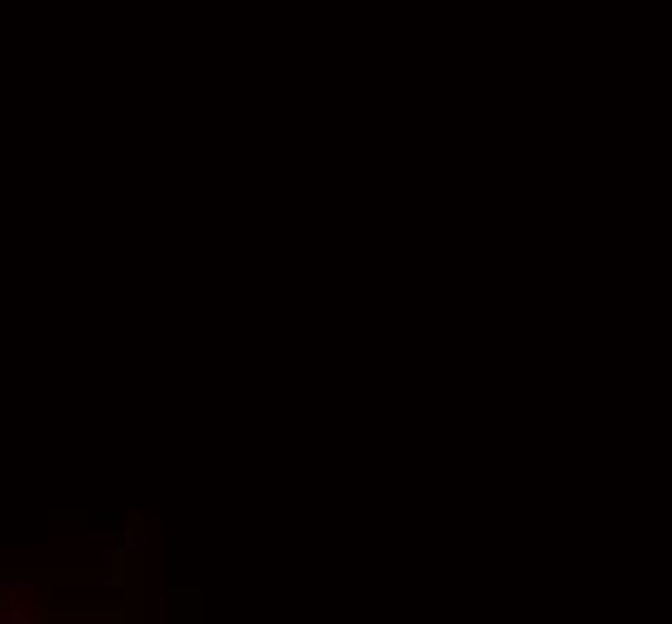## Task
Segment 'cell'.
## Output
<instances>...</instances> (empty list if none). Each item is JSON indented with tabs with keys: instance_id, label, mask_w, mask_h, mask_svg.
Returning <instances> with one entry per match:
<instances>
[{
	"instance_id": "cell-2",
	"label": "cell",
	"mask_w": 672,
	"mask_h": 624,
	"mask_svg": "<svg viewBox=\"0 0 672 624\" xmlns=\"http://www.w3.org/2000/svg\"><path fill=\"white\" fill-rule=\"evenodd\" d=\"M101 567H106V571H101V577H106V586H121V581H125V548H111L106 558H101Z\"/></svg>"
},
{
	"instance_id": "cell-1",
	"label": "cell",
	"mask_w": 672,
	"mask_h": 624,
	"mask_svg": "<svg viewBox=\"0 0 672 624\" xmlns=\"http://www.w3.org/2000/svg\"><path fill=\"white\" fill-rule=\"evenodd\" d=\"M39 619H44V610L34 600H20V596L0 600V624H39Z\"/></svg>"
}]
</instances>
